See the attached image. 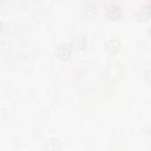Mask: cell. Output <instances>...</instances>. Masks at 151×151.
I'll return each mask as SVG.
<instances>
[{
    "label": "cell",
    "mask_w": 151,
    "mask_h": 151,
    "mask_svg": "<svg viewBox=\"0 0 151 151\" xmlns=\"http://www.w3.org/2000/svg\"><path fill=\"white\" fill-rule=\"evenodd\" d=\"M120 14H122V12H120V9L118 7H111L107 11V17L111 18V19H117V18L120 17Z\"/></svg>",
    "instance_id": "cell-1"
},
{
    "label": "cell",
    "mask_w": 151,
    "mask_h": 151,
    "mask_svg": "<svg viewBox=\"0 0 151 151\" xmlns=\"http://www.w3.org/2000/svg\"><path fill=\"white\" fill-rule=\"evenodd\" d=\"M149 33L151 34V26H150V28H149Z\"/></svg>",
    "instance_id": "cell-2"
}]
</instances>
